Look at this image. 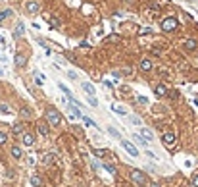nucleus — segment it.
<instances>
[{
    "label": "nucleus",
    "instance_id": "30",
    "mask_svg": "<svg viewBox=\"0 0 198 187\" xmlns=\"http://www.w3.org/2000/svg\"><path fill=\"white\" fill-rule=\"evenodd\" d=\"M0 112H6V114H8V112H10V108H8L6 104H0Z\"/></svg>",
    "mask_w": 198,
    "mask_h": 187
},
{
    "label": "nucleus",
    "instance_id": "10",
    "mask_svg": "<svg viewBox=\"0 0 198 187\" xmlns=\"http://www.w3.org/2000/svg\"><path fill=\"white\" fill-rule=\"evenodd\" d=\"M196 46H198V43H196L194 39H187L185 41V48L187 50H196Z\"/></svg>",
    "mask_w": 198,
    "mask_h": 187
},
{
    "label": "nucleus",
    "instance_id": "36",
    "mask_svg": "<svg viewBox=\"0 0 198 187\" xmlns=\"http://www.w3.org/2000/svg\"><path fill=\"white\" fill-rule=\"evenodd\" d=\"M150 187H160V185L158 183H150Z\"/></svg>",
    "mask_w": 198,
    "mask_h": 187
},
{
    "label": "nucleus",
    "instance_id": "24",
    "mask_svg": "<svg viewBox=\"0 0 198 187\" xmlns=\"http://www.w3.org/2000/svg\"><path fill=\"white\" fill-rule=\"evenodd\" d=\"M6 141H8V135L4 133V131H0V145H4Z\"/></svg>",
    "mask_w": 198,
    "mask_h": 187
},
{
    "label": "nucleus",
    "instance_id": "35",
    "mask_svg": "<svg viewBox=\"0 0 198 187\" xmlns=\"http://www.w3.org/2000/svg\"><path fill=\"white\" fill-rule=\"evenodd\" d=\"M44 162H46V164H50V162H52V154H48V156H44Z\"/></svg>",
    "mask_w": 198,
    "mask_h": 187
},
{
    "label": "nucleus",
    "instance_id": "29",
    "mask_svg": "<svg viewBox=\"0 0 198 187\" xmlns=\"http://www.w3.org/2000/svg\"><path fill=\"white\" fill-rule=\"evenodd\" d=\"M139 33H140V35H148V33H152V29H148V27H144V29H140V31H139Z\"/></svg>",
    "mask_w": 198,
    "mask_h": 187
},
{
    "label": "nucleus",
    "instance_id": "23",
    "mask_svg": "<svg viewBox=\"0 0 198 187\" xmlns=\"http://www.w3.org/2000/svg\"><path fill=\"white\" fill-rule=\"evenodd\" d=\"M94 156H98V158L106 156V150H102V149H94Z\"/></svg>",
    "mask_w": 198,
    "mask_h": 187
},
{
    "label": "nucleus",
    "instance_id": "3",
    "mask_svg": "<svg viewBox=\"0 0 198 187\" xmlns=\"http://www.w3.org/2000/svg\"><path fill=\"white\" fill-rule=\"evenodd\" d=\"M131 178L137 185H148V179H146V174L140 172V170H133L131 172Z\"/></svg>",
    "mask_w": 198,
    "mask_h": 187
},
{
    "label": "nucleus",
    "instance_id": "34",
    "mask_svg": "<svg viewBox=\"0 0 198 187\" xmlns=\"http://www.w3.org/2000/svg\"><path fill=\"white\" fill-rule=\"evenodd\" d=\"M131 122L135 123V126H140V120H139V118H131Z\"/></svg>",
    "mask_w": 198,
    "mask_h": 187
},
{
    "label": "nucleus",
    "instance_id": "15",
    "mask_svg": "<svg viewBox=\"0 0 198 187\" xmlns=\"http://www.w3.org/2000/svg\"><path fill=\"white\" fill-rule=\"evenodd\" d=\"M112 110L116 112V114H119V116H127V110L121 108V106H117V104H112Z\"/></svg>",
    "mask_w": 198,
    "mask_h": 187
},
{
    "label": "nucleus",
    "instance_id": "37",
    "mask_svg": "<svg viewBox=\"0 0 198 187\" xmlns=\"http://www.w3.org/2000/svg\"><path fill=\"white\" fill-rule=\"evenodd\" d=\"M0 75H2V70H0Z\"/></svg>",
    "mask_w": 198,
    "mask_h": 187
},
{
    "label": "nucleus",
    "instance_id": "11",
    "mask_svg": "<svg viewBox=\"0 0 198 187\" xmlns=\"http://www.w3.org/2000/svg\"><path fill=\"white\" fill-rule=\"evenodd\" d=\"M140 135H142V139H144V141H152V131H150V129H146V127H142V129H140Z\"/></svg>",
    "mask_w": 198,
    "mask_h": 187
},
{
    "label": "nucleus",
    "instance_id": "26",
    "mask_svg": "<svg viewBox=\"0 0 198 187\" xmlns=\"http://www.w3.org/2000/svg\"><path fill=\"white\" fill-rule=\"evenodd\" d=\"M88 104H91V106H98V100L94 97H88Z\"/></svg>",
    "mask_w": 198,
    "mask_h": 187
},
{
    "label": "nucleus",
    "instance_id": "4",
    "mask_svg": "<svg viewBox=\"0 0 198 187\" xmlns=\"http://www.w3.org/2000/svg\"><path fill=\"white\" fill-rule=\"evenodd\" d=\"M119 141H121V147L127 150L129 154H131V156H139V149L135 147V145L131 143V141H127V139H119Z\"/></svg>",
    "mask_w": 198,
    "mask_h": 187
},
{
    "label": "nucleus",
    "instance_id": "16",
    "mask_svg": "<svg viewBox=\"0 0 198 187\" xmlns=\"http://www.w3.org/2000/svg\"><path fill=\"white\" fill-rule=\"evenodd\" d=\"M31 185H35V187H40V185H43V181H40L39 176H31Z\"/></svg>",
    "mask_w": 198,
    "mask_h": 187
},
{
    "label": "nucleus",
    "instance_id": "17",
    "mask_svg": "<svg viewBox=\"0 0 198 187\" xmlns=\"http://www.w3.org/2000/svg\"><path fill=\"white\" fill-rule=\"evenodd\" d=\"M21 149H19V147H12V156L14 158H21Z\"/></svg>",
    "mask_w": 198,
    "mask_h": 187
},
{
    "label": "nucleus",
    "instance_id": "13",
    "mask_svg": "<svg viewBox=\"0 0 198 187\" xmlns=\"http://www.w3.org/2000/svg\"><path fill=\"white\" fill-rule=\"evenodd\" d=\"M140 70H142V71H150V70H152V62H150L148 58H144L142 62H140Z\"/></svg>",
    "mask_w": 198,
    "mask_h": 187
},
{
    "label": "nucleus",
    "instance_id": "31",
    "mask_svg": "<svg viewBox=\"0 0 198 187\" xmlns=\"http://www.w3.org/2000/svg\"><path fill=\"white\" fill-rule=\"evenodd\" d=\"M29 114H31L29 108H21V116H29Z\"/></svg>",
    "mask_w": 198,
    "mask_h": 187
},
{
    "label": "nucleus",
    "instance_id": "6",
    "mask_svg": "<svg viewBox=\"0 0 198 187\" xmlns=\"http://www.w3.org/2000/svg\"><path fill=\"white\" fill-rule=\"evenodd\" d=\"M25 10H27L29 14H37L39 10H40V6H39V2H37V0H29V2L25 4Z\"/></svg>",
    "mask_w": 198,
    "mask_h": 187
},
{
    "label": "nucleus",
    "instance_id": "22",
    "mask_svg": "<svg viewBox=\"0 0 198 187\" xmlns=\"http://www.w3.org/2000/svg\"><path fill=\"white\" fill-rule=\"evenodd\" d=\"M108 133H110V135H112V137H116V139H119V131H117V129H116V127H108Z\"/></svg>",
    "mask_w": 198,
    "mask_h": 187
},
{
    "label": "nucleus",
    "instance_id": "28",
    "mask_svg": "<svg viewBox=\"0 0 198 187\" xmlns=\"http://www.w3.org/2000/svg\"><path fill=\"white\" fill-rule=\"evenodd\" d=\"M43 81H44V77H40V75H35V83H37V85H43Z\"/></svg>",
    "mask_w": 198,
    "mask_h": 187
},
{
    "label": "nucleus",
    "instance_id": "32",
    "mask_svg": "<svg viewBox=\"0 0 198 187\" xmlns=\"http://www.w3.org/2000/svg\"><path fill=\"white\" fill-rule=\"evenodd\" d=\"M192 185H194V187H198V174L194 176V178H192Z\"/></svg>",
    "mask_w": 198,
    "mask_h": 187
},
{
    "label": "nucleus",
    "instance_id": "27",
    "mask_svg": "<svg viewBox=\"0 0 198 187\" xmlns=\"http://www.w3.org/2000/svg\"><path fill=\"white\" fill-rule=\"evenodd\" d=\"M137 100L140 102V104H148V98L146 97H137Z\"/></svg>",
    "mask_w": 198,
    "mask_h": 187
},
{
    "label": "nucleus",
    "instance_id": "20",
    "mask_svg": "<svg viewBox=\"0 0 198 187\" xmlns=\"http://www.w3.org/2000/svg\"><path fill=\"white\" fill-rule=\"evenodd\" d=\"M12 131H14L15 135H21V133H23V126H21V123H15V126H14V129H12Z\"/></svg>",
    "mask_w": 198,
    "mask_h": 187
},
{
    "label": "nucleus",
    "instance_id": "25",
    "mask_svg": "<svg viewBox=\"0 0 198 187\" xmlns=\"http://www.w3.org/2000/svg\"><path fill=\"white\" fill-rule=\"evenodd\" d=\"M104 170H108L110 174H116V168H113V166H110V164H104Z\"/></svg>",
    "mask_w": 198,
    "mask_h": 187
},
{
    "label": "nucleus",
    "instance_id": "21",
    "mask_svg": "<svg viewBox=\"0 0 198 187\" xmlns=\"http://www.w3.org/2000/svg\"><path fill=\"white\" fill-rule=\"evenodd\" d=\"M8 15H12V10H2V12H0V21H4Z\"/></svg>",
    "mask_w": 198,
    "mask_h": 187
},
{
    "label": "nucleus",
    "instance_id": "18",
    "mask_svg": "<svg viewBox=\"0 0 198 187\" xmlns=\"http://www.w3.org/2000/svg\"><path fill=\"white\" fill-rule=\"evenodd\" d=\"M23 23H18V27H15V31H14V35H15V37H21V35H23Z\"/></svg>",
    "mask_w": 198,
    "mask_h": 187
},
{
    "label": "nucleus",
    "instance_id": "33",
    "mask_svg": "<svg viewBox=\"0 0 198 187\" xmlns=\"http://www.w3.org/2000/svg\"><path fill=\"white\" fill-rule=\"evenodd\" d=\"M67 75H69L71 79H77V74H75V71H67Z\"/></svg>",
    "mask_w": 198,
    "mask_h": 187
},
{
    "label": "nucleus",
    "instance_id": "5",
    "mask_svg": "<svg viewBox=\"0 0 198 187\" xmlns=\"http://www.w3.org/2000/svg\"><path fill=\"white\" fill-rule=\"evenodd\" d=\"M161 141H164L165 147H173L175 145V133L173 131H165L164 137H161Z\"/></svg>",
    "mask_w": 198,
    "mask_h": 187
},
{
    "label": "nucleus",
    "instance_id": "7",
    "mask_svg": "<svg viewBox=\"0 0 198 187\" xmlns=\"http://www.w3.org/2000/svg\"><path fill=\"white\" fill-rule=\"evenodd\" d=\"M21 141H23V145L31 147V145L35 143V137H33V135H31L29 131H23V133H21Z\"/></svg>",
    "mask_w": 198,
    "mask_h": 187
},
{
    "label": "nucleus",
    "instance_id": "9",
    "mask_svg": "<svg viewBox=\"0 0 198 187\" xmlns=\"http://www.w3.org/2000/svg\"><path fill=\"white\" fill-rule=\"evenodd\" d=\"M154 93H156L158 97H165V95H168V87H165V85H161V83H160V85H156Z\"/></svg>",
    "mask_w": 198,
    "mask_h": 187
},
{
    "label": "nucleus",
    "instance_id": "19",
    "mask_svg": "<svg viewBox=\"0 0 198 187\" xmlns=\"http://www.w3.org/2000/svg\"><path fill=\"white\" fill-rule=\"evenodd\" d=\"M81 120H83V122H85V123H87V126H91V127H98V126H96V123H94V120H91V118H88V116H83V118H81Z\"/></svg>",
    "mask_w": 198,
    "mask_h": 187
},
{
    "label": "nucleus",
    "instance_id": "8",
    "mask_svg": "<svg viewBox=\"0 0 198 187\" xmlns=\"http://www.w3.org/2000/svg\"><path fill=\"white\" fill-rule=\"evenodd\" d=\"M81 87H83V91H85L88 97H94V87H92V83L85 81V83H81Z\"/></svg>",
    "mask_w": 198,
    "mask_h": 187
},
{
    "label": "nucleus",
    "instance_id": "1",
    "mask_svg": "<svg viewBox=\"0 0 198 187\" xmlns=\"http://www.w3.org/2000/svg\"><path fill=\"white\" fill-rule=\"evenodd\" d=\"M46 122H48L50 126L58 127L62 123V114L56 110V108H46Z\"/></svg>",
    "mask_w": 198,
    "mask_h": 187
},
{
    "label": "nucleus",
    "instance_id": "14",
    "mask_svg": "<svg viewBox=\"0 0 198 187\" xmlns=\"http://www.w3.org/2000/svg\"><path fill=\"white\" fill-rule=\"evenodd\" d=\"M25 64H27L25 56H23V54H15V66H18V67H23Z\"/></svg>",
    "mask_w": 198,
    "mask_h": 187
},
{
    "label": "nucleus",
    "instance_id": "12",
    "mask_svg": "<svg viewBox=\"0 0 198 187\" xmlns=\"http://www.w3.org/2000/svg\"><path fill=\"white\" fill-rule=\"evenodd\" d=\"M37 129H39L40 135H48V123H46V122H39Z\"/></svg>",
    "mask_w": 198,
    "mask_h": 187
},
{
    "label": "nucleus",
    "instance_id": "2",
    "mask_svg": "<svg viewBox=\"0 0 198 187\" xmlns=\"http://www.w3.org/2000/svg\"><path fill=\"white\" fill-rule=\"evenodd\" d=\"M179 21H177V18H164L161 19V31H165V33H169V31H175Z\"/></svg>",
    "mask_w": 198,
    "mask_h": 187
}]
</instances>
